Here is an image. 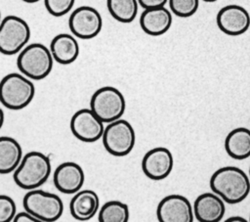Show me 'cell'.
<instances>
[{
	"instance_id": "obj_5",
	"label": "cell",
	"mask_w": 250,
	"mask_h": 222,
	"mask_svg": "<svg viewBox=\"0 0 250 222\" xmlns=\"http://www.w3.org/2000/svg\"><path fill=\"white\" fill-rule=\"evenodd\" d=\"M22 204L40 222L56 221L63 212V202L58 195L39 189L29 190L23 197Z\"/></svg>"
},
{
	"instance_id": "obj_12",
	"label": "cell",
	"mask_w": 250,
	"mask_h": 222,
	"mask_svg": "<svg viewBox=\"0 0 250 222\" xmlns=\"http://www.w3.org/2000/svg\"><path fill=\"white\" fill-rule=\"evenodd\" d=\"M174 166L172 153L165 147H155L147 151L142 159L144 174L155 181L168 177Z\"/></svg>"
},
{
	"instance_id": "obj_21",
	"label": "cell",
	"mask_w": 250,
	"mask_h": 222,
	"mask_svg": "<svg viewBox=\"0 0 250 222\" xmlns=\"http://www.w3.org/2000/svg\"><path fill=\"white\" fill-rule=\"evenodd\" d=\"M106 6L111 17L119 22L130 23L138 14V0H106Z\"/></svg>"
},
{
	"instance_id": "obj_28",
	"label": "cell",
	"mask_w": 250,
	"mask_h": 222,
	"mask_svg": "<svg viewBox=\"0 0 250 222\" xmlns=\"http://www.w3.org/2000/svg\"><path fill=\"white\" fill-rule=\"evenodd\" d=\"M226 222H247V220L241 216H232L228 218Z\"/></svg>"
},
{
	"instance_id": "obj_16",
	"label": "cell",
	"mask_w": 250,
	"mask_h": 222,
	"mask_svg": "<svg viewBox=\"0 0 250 222\" xmlns=\"http://www.w3.org/2000/svg\"><path fill=\"white\" fill-rule=\"evenodd\" d=\"M172 21V14L165 6L145 9L140 17V25L145 33L159 36L170 29Z\"/></svg>"
},
{
	"instance_id": "obj_23",
	"label": "cell",
	"mask_w": 250,
	"mask_h": 222,
	"mask_svg": "<svg viewBox=\"0 0 250 222\" xmlns=\"http://www.w3.org/2000/svg\"><path fill=\"white\" fill-rule=\"evenodd\" d=\"M171 12L180 18L193 16L199 8V0H168Z\"/></svg>"
},
{
	"instance_id": "obj_19",
	"label": "cell",
	"mask_w": 250,
	"mask_h": 222,
	"mask_svg": "<svg viewBox=\"0 0 250 222\" xmlns=\"http://www.w3.org/2000/svg\"><path fill=\"white\" fill-rule=\"evenodd\" d=\"M225 150L233 159L242 160L250 156V130L236 127L230 130L225 139Z\"/></svg>"
},
{
	"instance_id": "obj_3",
	"label": "cell",
	"mask_w": 250,
	"mask_h": 222,
	"mask_svg": "<svg viewBox=\"0 0 250 222\" xmlns=\"http://www.w3.org/2000/svg\"><path fill=\"white\" fill-rule=\"evenodd\" d=\"M34 95V84L22 73H9L0 81V103L9 110L18 111L26 108Z\"/></svg>"
},
{
	"instance_id": "obj_10",
	"label": "cell",
	"mask_w": 250,
	"mask_h": 222,
	"mask_svg": "<svg viewBox=\"0 0 250 222\" xmlns=\"http://www.w3.org/2000/svg\"><path fill=\"white\" fill-rule=\"evenodd\" d=\"M69 126L74 137L85 143L98 141L102 138L104 130V122L91 109H81L74 112Z\"/></svg>"
},
{
	"instance_id": "obj_26",
	"label": "cell",
	"mask_w": 250,
	"mask_h": 222,
	"mask_svg": "<svg viewBox=\"0 0 250 222\" xmlns=\"http://www.w3.org/2000/svg\"><path fill=\"white\" fill-rule=\"evenodd\" d=\"M14 222H40L34 215H32L30 212L24 209V211H21L16 213L14 219Z\"/></svg>"
},
{
	"instance_id": "obj_7",
	"label": "cell",
	"mask_w": 250,
	"mask_h": 222,
	"mask_svg": "<svg viewBox=\"0 0 250 222\" xmlns=\"http://www.w3.org/2000/svg\"><path fill=\"white\" fill-rule=\"evenodd\" d=\"M103 144L105 151L114 156L129 155L136 144V133L132 124L126 119L118 118L104 127Z\"/></svg>"
},
{
	"instance_id": "obj_30",
	"label": "cell",
	"mask_w": 250,
	"mask_h": 222,
	"mask_svg": "<svg viewBox=\"0 0 250 222\" xmlns=\"http://www.w3.org/2000/svg\"><path fill=\"white\" fill-rule=\"evenodd\" d=\"M22 1L26 2V3H36V2H38L40 0H22Z\"/></svg>"
},
{
	"instance_id": "obj_2",
	"label": "cell",
	"mask_w": 250,
	"mask_h": 222,
	"mask_svg": "<svg viewBox=\"0 0 250 222\" xmlns=\"http://www.w3.org/2000/svg\"><path fill=\"white\" fill-rule=\"evenodd\" d=\"M51 170L50 158L43 153L32 151L22 155L14 170V181L23 190L37 189L48 180Z\"/></svg>"
},
{
	"instance_id": "obj_14",
	"label": "cell",
	"mask_w": 250,
	"mask_h": 222,
	"mask_svg": "<svg viewBox=\"0 0 250 222\" xmlns=\"http://www.w3.org/2000/svg\"><path fill=\"white\" fill-rule=\"evenodd\" d=\"M53 181L61 193L67 195L75 194L81 190L85 181V174L78 163L65 161L55 169Z\"/></svg>"
},
{
	"instance_id": "obj_29",
	"label": "cell",
	"mask_w": 250,
	"mask_h": 222,
	"mask_svg": "<svg viewBox=\"0 0 250 222\" xmlns=\"http://www.w3.org/2000/svg\"><path fill=\"white\" fill-rule=\"evenodd\" d=\"M4 119H5L4 111H3V110L0 108V129L2 128V126H3V124H4Z\"/></svg>"
},
{
	"instance_id": "obj_33",
	"label": "cell",
	"mask_w": 250,
	"mask_h": 222,
	"mask_svg": "<svg viewBox=\"0 0 250 222\" xmlns=\"http://www.w3.org/2000/svg\"><path fill=\"white\" fill-rule=\"evenodd\" d=\"M249 179H250V167H249Z\"/></svg>"
},
{
	"instance_id": "obj_11",
	"label": "cell",
	"mask_w": 250,
	"mask_h": 222,
	"mask_svg": "<svg viewBox=\"0 0 250 222\" xmlns=\"http://www.w3.org/2000/svg\"><path fill=\"white\" fill-rule=\"evenodd\" d=\"M156 217L160 222H192L194 219L190 201L178 194L166 196L158 202Z\"/></svg>"
},
{
	"instance_id": "obj_15",
	"label": "cell",
	"mask_w": 250,
	"mask_h": 222,
	"mask_svg": "<svg viewBox=\"0 0 250 222\" xmlns=\"http://www.w3.org/2000/svg\"><path fill=\"white\" fill-rule=\"evenodd\" d=\"M192 210L200 222H219L225 215L226 206L224 200L217 194L203 193L195 199Z\"/></svg>"
},
{
	"instance_id": "obj_8",
	"label": "cell",
	"mask_w": 250,
	"mask_h": 222,
	"mask_svg": "<svg viewBox=\"0 0 250 222\" xmlns=\"http://www.w3.org/2000/svg\"><path fill=\"white\" fill-rule=\"evenodd\" d=\"M31 31L28 23L14 15L5 17L0 22V53L16 55L28 43Z\"/></svg>"
},
{
	"instance_id": "obj_13",
	"label": "cell",
	"mask_w": 250,
	"mask_h": 222,
	"mask_svg": "<svg viewBox=\"0 0 250 222\" xmlns=\"http://www.w3.org/2000/svg\"><path fill=\"white\" fill-rule=\"evenodd\" d=\"M219 29L225 34L237 36L245 33L250 26V15L240 5L230 4L223 7L217 14Z\"/></svg>"
},
{
	"instance_id": "obj_6",
	"label": "cell",
	"mask_w": 250,
	"mask_h": 222,
	"mask_svg": "<svg viewBox=\"0 0 250 222\" xmlns=\"http://www.w3.org/2000/svg\"><path fill=\"white\" fill-rule=\"evenodd\" d=\"M90 109L104 122L109 123L121 118L126 109V101L120 90L113 86H104L94 92Z\"/></svg>"
},
{
	"instance_id": "obj_24",
	"label": "cell",
	"mask_w": 250,
	"mask_h": 222,
	"mask_svg": "<svg viewBox=\"0 0 250 222\" xmlns=\"http://www.w3.org/2000/svg\"><path fill=\"white\" fill-rule=\"evenodd\" d=\"M75 0H44L45 8L54 17H62L70 12Z\"/></svg>"
},
{
	"instance_id": "obj_25",
	"label": "cell",
	"mask_w": 250,
	"mask_h": 222,
	"mask_svg": "<svg viewBox=\"0 0 250 222\" xmlns=\"http://www.w3.org/2000/svg\"><path fill=\"white\" fill-rule=\"evenodd\" d=\"M17 213L15 200L6 195H0V222L13 221Z\"/></svg>"
},
{
	"instance_id": "obj_31",
	"label": "cell",
	"mask_w": 250,
	"mask_h": 222,
	"mask_svg": "<svg viewBox=\"0 0 250 222\" xmlns=\"http://www.w3.org/2000/svg\"><path fill=\"white\" fill-rule=\"evenodd\" d=\"M203 1H205V2H215L217 0H203Z\"/></svg>"
},
{
	"instance_id": "obj_27",
	"label": "cell",
	"mask_w": 250,
	"mask_h": 222,
	"mask_svg": "<svg viewBox=\"0 0 250 222\" xmlns=\"http://www.w3.org/2000/svg\"><path fill=\"white\" fill-rule=\"evenodd\" d=\"M138 3L144 9H151L164 7L168 3V0H138Z\"/></svg>"
},
{
	"instance_id": "obj_18",
	"label": "cell",
	"mask_w": 250,
	"mask_h": 222,
	"mask_svg": "<svg viewBox=\"0 0 250 222\" xmlns=\"http://www.w3.org/2000/svg\"><path fill=\"white\" fill-rule=\"evenodd\" d=\"M50 52L55 62L61 65H69L78 58L79 45L74 35L60 33L52 39Z\"/></svg>"
},
{
	"instance_id": "obj_22",
	"label": "cell",
	"mask_w": 250,
	"mask_h": 222,
	"mask_svg": "<svg viewBox=\"0 0 250 222\" xmlns=\"http://www.w3.org/2000/svg\"><path fill=\"white\" fill-rule=\"evenodd\" d=\"M130 217L129 206L120 200L106 201L99 209L100 222H127Z\"/></svg>"
},
{
	"instance_id": "obj_17",
	"label": "cell",
	"mask_w": 250,
	"mask_h": 222,
	"mask_svg": "<svg viewBox=\"0 0 250 222\" xmlns=\"http://www.w3.org/2000/svg\"><path fill=\"white\" fill-rule=\"evenodd\" d=\"M100 209V199L92 190H79L72 197L69 203L71 216L78 221L92 219Z\"/></svg>"
},
{
	"instance_id": "obj_9",
	"label": "cell",
	"mask_w": 250,
	"mask_h": 222,
	"mask_svg": "<svg viewBox=\"0 0 250 222\" xmlns=\"http://www.w3.org/2000/svg\"><path fill=\"white\" fill-rule=\"evenodd\" d=\"M68 26L75 37L92 39L101 32L103 19L97 9L91 6H80L70 14Z\"/></svg>"
},
{
	"instance_id": "obj_34",
	"label": "cell",
	"mask_w": 250,
	"mask_h": 222,
	"mask_svg": "<svg viewBox=\"0 0 250 222\" xmlns=\"http://www.w3.org/2000/svg\"><path fill=\"white\" fill-rule=\"evenodd\" d=\"M249 221H250V216H249Z\"/></svg>"
},
{
	"instance_id": "obj_32",
	"label": "cell",
	"mask_w": 250,
	"mask_h": 222,
	"mask_svg": "<svg viewBox=\"0 0 250 222\" xmlns=\"http://www.w3.org/2000/svg\"><path fill=\"white\" fill-rule=\"evenodd\" d=\"M1 21H2V20H1V11H0V22H1Z\"/></svg>"
},
{
	"instance_id": "obj_20",
	"label": "cell",
	"mask_w": 250,
	"mask_h": 222,
	"mask_svg": "<svg viewBox=\"0 0 250 222\" xmlns=\"http://www.w3.org/2000/svg\"><path fill=\"white\" fill-rule=\"evenodd\" d=\"M22 158L20 143L9 136L0 137V174L14 172Z\"/></svg>"
},
{
	"instance_id": "obj_4",
	"label": "cell",
	"mask_w": 250,
	"mask_h": 222,
	"mask_svg": "<svg viewBox=\"0 0 250 222\" xmlns=\"http://www.w3.org/2000/svg\"><path fill=\"white\" fill-rule=\"evenodd\" d=\"M54 64L53 56L45 45L31 43L26 45L17 59L19 70L33 80H41L47 77L52 71Z\"/></svg>"
},
{
	"instance_id": "obj_1",
	"label": "cell",
	"mask_w": 250,
	"mask_h": 222,
	"mask_svg": "<svg viewBox=\"0 0 250 222\" xmlns=\"http://www.w3.org/2000/svg\"><path fill=\"white\" fill-rule=\"evenodd\" d=\"M210 188L225 202L235 204L243 201L250 193L249 176L239 167L224 166L210 178Z\"/></svg>"
}]
</instances>
